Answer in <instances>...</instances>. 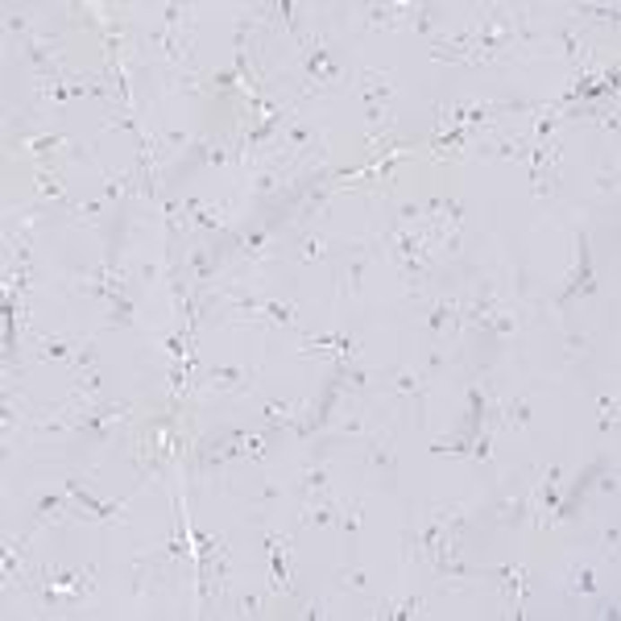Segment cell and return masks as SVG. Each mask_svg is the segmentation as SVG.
I'll list each match as a JSON object with an SVG mask.
<instances>
[{
    "label": "cell",
    "mask_w": 621,
    "mask_h": 621,
    "mask_svg": "<svg viewBox=\"0 0 621 621\" xmlns=\"http://www.w3.org/2000/svg\"><path fill=\"white\" fill-rule=\"evenodd\" d=\"M299 54H302V75H307V83H302V96L307 100H315V96H323V92H332V87L344 83V58L336 54V46L328 42L323 33L302 30Z\"/></svg>",
    "instance_id": "cell-1"
},
{
    "label": "cell",
    "mask_w": 621,
    "mask_h": 621,
    "mask_svg": "<svg viewBox=\"0 0 621 621\" xmlns=\"http://www.w3.org/2000/svg\"><path fill=\"white\" fill-rule=\"evenodd\" d=\"M38 576V592H42L46 605H79V600L92 597V584H96V568H54V564H38L33 568Z\"/></svg>",
    "instance_id": "cell-2"
},
{
    "label": "cell",
    "mask_w": 621,
    "mask_h": 621,
    "mask_svg": "<svg viewBox=\"0 0 621 621\" xmlns=\"http://www.w3.org/2000/svg\"><path fill=\"white\" fill-rule=\"evenodd\" d=\"M592 290H597V278H592V249H589V232L580 228L576 232V266H572L564 290L555 294V307H568L572 299H584Z\"/></svg>",
    "instance_id": "cell-3"
},
{
    "label": "cell",
    "mask_w": 621,
    "mask_h": 621,
    "mask_svg": "<svg viewBox=\"0 0 621 621\" xmlns=\"http://www.w3.org/2000/svg\"><path fill=\"white\" fill-rule=\"evenodd\" d=\"M63 489L71 493V502H75V514H79V522H125V514H120V510H125V502H100L96 493L87 489V485H79V477H66L63 481Z\"/></svg>",
    "instance_id": "cell-4"
},
{
    "label": "cell",
    "mask_w": 621,
    "mask_h": 621,
    "mask_svg": "<svg viewBox=\"0 0 621 621\" xmlns=\"http://www.w3.org/2000/svg\"><path fill=\"white\" fill-rule=\"evenodd\" d=\"M361 96H364V120L373 129L389 125V71H361Z\"/></svg>",
    "instance_id": "cell-5"
},
{
    "label": "cell",
    "mask_w": 621,
    "mask_h": 621,
    "mask_svg": "<svg viewBox=\"0 0 621 621\" xmlns=\"http://www.w3.org/2000/svg\"><path fill=\"white\" fill-rule=\"evenodd\" d=\"M199 389H207V394H249L253 369H245V364H207L199 373Z\"/></svg>",
    "instance_id": "cell-6"
},
{
    "label": "cell",
    "mask_w": 621,
    "mask_h": 621,
    "mask_svg": "<svg viewBox=\"0 0 621 621\" xmlns=\"http://www.w3.org/2000/svg\"><path fill=\"white\" fill-rule=\"evenodd\" d=\"M261 547L269 555V589L278 597H290L294 592V580H290V543L278 535V530H261Z\"/></svg>",
    "instance_id": "cell-7"
},
{
    "label": "cell",
    "mask_w": 621,
    "mask_h": 621,
    "mask_svg": "<svg viewBox=\"0 0 621 621\" xmlns=\"http://www.w3.org/2000/svg\"><path fill=\"white\" fill-rule=\"evenodd\" d=\"M236 253L245 266H266V261L278 258V241H274V228L269 224H249L245 232L236 236Z\"/></svg>",
    "instance_id": "cell-8"
},
{
    "label": "cell",
    "mask_w": 621,
    "mask_h": 621,
    "mask_svg": "<svg viewBox=\"0 0 621 621\" xmlns=\"http://www.w3.org/2000/svg\"><path fill=\"white\" fill-rule=\"evenodd\" d=\"M526 150H530V141L522 133H485V137H477V158L485 162H526Z\"/></svg>",
    "instance_id": "cell-9"
},
{
    "label": "cell",
    "mask_w": 621,
    "mask_h": 621,
    "mask_svg": "<svg viewBox=\"0 0 621 621\" xmlns=\"http://www.w3.org/2000/svg\"><path fill=\"white\" fill-rule=\"evenodd\" d=\"M290 166H294V162H286V158H266L261 166H253L249 191L258 195V199H274L278 191H286V182H290Z\"/></svg>",
    "instance_id": "cell-10"
},
{
    "label": "cell",
    "mask_w": 621,
    "mask_h": 621,
    "mask_svg": "<svg viewBox=\"0 0 621 621\" xmlns=\"http://www.w3.org/2000/svg\"><path fill=\"white\" fill-rule=\"evenodd\" d=\"M129 410H133L129 402H104V407H87L83 410V431H79V435H92V440L104 443L108 435H112V427L129 418Z\"/></svg>",
    "instance_id": "cell-11"
},
{
    "label": "cell",
    "mask_w": 621,
    "mask_h": 621,
    "mask_svg": "<svg viewBox=\"0 0 621 621\" xmlns=\"http://www.w3.org/2000/svg\"><path fill=\"white\" fill-rule=\"evenodd\" d=\"M66 145L63 133H13L9 137V150L13 153H30V158H38L42 166H50V158Z\"/></svg>",
    "instance_id": "cell-12"
},
{
    "label": "cell",
    "mask_w": 621,
    "mask_h": 621,
    "mask_svg": "<svg viewBox=\"0 0 621 621\" xmlns=\"http://www.w3.org/2000/svg\"><path fill=\"white\" fill-rule=\"evenodd\" d=\"M481 576H497L505 600H510V613L522 617V589H526V568L522 564H510V568H481Z\"/></svg>",
    "instance_id": "cell-13"
},
{
    "label": "cell",
    "mask_w": 621,
    "mask_h": 621,
    "mask_svg": "<svg viewBox=\"0 0 621 621\" xmlns=\"http://www.w3.org/2000/svg\"><path fill=\"white\" fill-rule=\"evenodd\" d=\"M410 22V4H364L361 30H398Z\"/></svg>",
    "instance_id": "cell-14"
},
{
    "label": "cell",
    "mask_w": 621,
    "mask_h": 621,
    "mask_svg": "<svg viewBox=\"0 0 621 621\" xmlns=\"http://www.w3.org/2000/svg\"><path fill=\"white\" fill-rule=\"evenodd\" d=\"M187 204V215H191V224L199 228V232H220V228L228 224V207L232 204H204V199H182Z\"/></svg>",
    "instance_id": "cell-15"
},
{
    "label": "cell",
    "mask_w": 621,
    "mask_h": 621,
    "mask_svg": "<svg viewBox=\"0 0 621 621\" xmlns=\"http://www.w3.org/2000/svg\"><path fill=\"white\" fill-rule=\"evenodd\" d=\"M0 572H4V580L9 584H30L33 568H30V559H25V543L22 538H4V555H0Z\"/></svg>",
    "instance_id": "cell-16"
},
{
    "label": "cell",
    "mask_w": 621,
    "mask_h": 621,
    "mask_svg": "<svg viewBox=\"0 0 621 621\" xmlns=\"http://www.w3.org/2000/svg\"><path fill=\"white\" fill-rule=\"evenodd\" d=\"M33 191L42 195L46 204H63L66 212H71V195H66V182H63V174L54 171V166H38V174H33Z\"/></svg>",
    "instance_id": "cell-17"
},
{
    "label": "cell",
    "mask_w": 621,
    "mask_h": 621,
    "mask_svg": "<svg viewBox=\"0 0 621 621\" xmlns=\"http://www.w3.org/2000/svg\"><path fill=\"white\" fill-rule=\"evenodd\" d=\"M302 526H315V530H328V526L340 522V502L332 493L328 497H315V502H302V514H299Z\"/></svg>",
    "instance_id": "cell-18"
},
{
    "label": "cell",
    "mask_w": 621,
    "mask_h": 621,
    "mask_svg": "<svg viewBox=\"0 0 621 621\" xmlns=\"http://www.w3.org/2000/svg\"><path fill=\"white\" fill-rule=\"evenodd\" d=\"M564 592H568V597H600L597 568H592L589 559H580V564H572L568 568V576H564Z\"/></svg>",
    "instance_id": "cell-19"
},
{
    "label": "cell",
    "mask_w": 621,
    "mask_h": 621,
    "mask_svg": "<svg viewBox=\"0 0 621 621\" xmlns=\"http://www.w3.org/2000/svg\"><path fill=\"white\" fill-rule=\"evenodd\" d=\"M530 514H535V497H530V485L497 502V522H502V526H518V522H526Z\"/></svg>",
    "instance_id": "cell-20"
},
{
    "label": "cell",
    "mask_w": 621,
    "mask_h": 621,
    "mask_svg": "<svg viewBox=\"0 0 621 621\" xmlns=\"http://www.w3.org/2000/svg\"><path fill=\"white\" fill-rule=\"evenodd\" d=\"M71 510V493H42L38 502H33V526H58Z\"/></svg>",
    "instance_id": "cell-21"
},
{
    "label": "cell",
    "mask_w": 621,
    "mask_h": 621,
    "mask_svg": "<svg viewBox=\"0 0 621 621\" xmlns=\"http://www.w3.org/2000/svg\"><path fill=\"white\" fill-rule=\"evenodd\" d=\"M307 410V402H282V398H266L261 402V423L266 431H278V427H294V418Z\"/></svg>",
    "instance_id": "cell-22"
},
{
    "label": "cell",
    "mask_w": 621,
    "mask_h": 621,
    "mask_svg": "<svg viewBox=\"0 0 621 621\" xmlns=\"http://www.w3.org/2000/svg\"><path fill=\"white\" fill-rule=\"evenodd\" d=\"M456 315H460V299H448V294L431 299V307H427V336H431V344H440L443 328L456 323Z\"/></svg>",
    "instance_id": "cell-23"
},
{
    "label": "cell",
    "mask_w": 621,
    "mask_h": 621,
    "mask_svg": "<svg viewBox=\"0 0 621 621\" xmlns=\"http://www.w3.org/2000/svg\"><path fill=\"white\" fill-rule=\"evenodd\" d=\"M83 344L87 340H79V336H42L38 340V361H75Z\"/></svg>",
    "instance_id": "cell-24"
},
{
    "label": "cell",
    "mask_w": 621,
    "mask_h": 621,
    "mask_svg": "<svg viewBox=\"0 0 621 621\" xmlns=\"http://www.w3.org/2000/svg\"><path fill=\"white\" fill-rule=\"evenodd\" d=\"M302 353H332V356H348V361H353L356 340H353V336H344V332L310 336V340H302Z\"/></svg>",
    "instance_id": "cell-25"
},
{
    "label": "cell",
    "mask_w": 621,
    "mask_h": 621,
    "mask_svg": "<svg viewBox=\"0 0 621 621\" xmlns=\"http://www.w3.org/2000/svg\"><path fill=\"white\" fill-rule=\"evenodd\" d=\"M187 278L195 282V286H207V282L215 278V258L207 253V245H191V253H187Z\"/></svg>",
    "instance_id": "cell-26"
},
{
    "label": "cell",
    "mask_w": 621,
    "mask_h": 621,
    "mask_svg": "<svg viewBox=\"0 0 621 621\" xmlns=\"http://www.w3.org/2000/svg\"><path fill=\"white\" fill-rule=\"evenodd\" d=\"M389 386H394V394H398V398H415L418 418H423V407H427V394H423V377H418L415 369H398V373L389 377Z\"/></svg>",
    "instance_id": "cell-27"
},
{
    "label": "cell",
    "mask_w": 621,
    "mask_h": 621,
    "mask_svg": "<svg viewBox=\"0 0 621 621\" xmlns=\"http://www.w3.org/2000/svg\"><path fill=\"white\" fill-rule=\"evenodd\" d=\"M410 30L415 33H423V38H427V42H435V38H440V13L431 9V4H410Z\"/></svg>",
    "instance_id": "cell-28"
},
{
    "label": "cell",
    "mask_w": 621,
    "mask_h": 621,
    "mask_svg": "<svg viewBox=\"0 0 621 621\" xmlns=\"http://www.w3.org/2000/svg\"><path fill=\"white\" fill-rule=\"evenodd\" d=\"M108 332H125V328H133V294L125 290V294H117V299L108 302V319H104Z\"/></svg>",
    "instance_id": "cell-29"
},
{
    "label": "cell",
    "mask_w": 621,
    "mask_h": 621,
    "mask_svg": "<svg viewBox=\"0 0 621 621\" xmlns=\"http://www.w3.org/2000/svg\"><path fill=\"white\" fill-rule=\"evenodd\" d=\"M187 204H179V199H162V228H166V241H179L182 228H187Z\"/></svg>",
    "instance_id": "cell-30"
},
{
    "label": "cell",
    "mask_w": 621,
    "mask_h": 621,
    "mask_svg": "<svg viewBox=\"0 0 621 621\" xmlns=\"http://www.w3.org/2000/svg\"><path fill=\"white\" fill-rule=\"evenodd\" d=\"M423 613V597H394V600H381L373 609V617H418Z\"/></svg>",
    "instance_id": "cell-31"
},
{
    "label": "cell",
    "mask_w": 621,
    "mask_h": 621,
    "mask_svg": "<svg viewBox=\"0 0 621 621\" xmlns=\"http://www.w3.org/2000/svg\"><path fill=\"white\" fill-rule=\"evenodd\" d=\"M336 431H340V435H356V440H369V435H377V427L369 423V415H364V410H344V415L336 418Z\"/></svg>",
    "instance_id": "cell-32"
},
{
    "label": "cell",
    "mask_w": 621,
    "mask_h": 621,
    "mask_svg": "<svg viewBox=\"0 0 621 621\" xmlns=\"http://www.w3.org/2000/svg\"><path fill=\"white\" fill-rule=\"evenodd\" d=\"M302 502H315V497H328V468H323V464H307V468H302Z\"/></svg>",
    "instance_id": "cell-33"
},
{
    "label": "cell",
    "mask_w": 621,
    "mask_h": 621,
    "mask_svg": "<svg viewBox=\"0 0 621 621\" xmlns=\"http://www.w3.org/2000/svg\"><path fill=\"white\" fill-rule=\"evenodd\" d=\"M361 514H364V505H361V497H348V502H340V530H344V538L348 543H356L361 538Z\"/></svg>",
    "instance_id": "cell-34"
},
{
    "label": "cell",
    "mask_w": 621,
    "mask_h": 621,
    "mask_svg": "<svg viewBox=\"0 0 621 621\" xmlns=\"http://www.w3.org/2000/svg\"><path fill=\"white\" fill-rule=\"evenodd\" d=\"M364 451H369V464L381 472H394V448H389V440L377 431V435H369L364 440Z\"/></svg>",
    "instance_id": "cell-35"
},
{
    "label": "cell",
    "mask_w": 621,
    "mask_h": 621,
    "mask_svg": "<svg viewBox=\"0 0 621 621\" xmlns=\"http://www.w3.org/2000/svg\"><path fill=\"white\" fill-rule=\"evenodd\" d=\"M514 328H518V315H514L510 302H502V307L489 315V323H485V332L489 336H514Z\"/></svg>",
    "instance_id": "cell-36"
},
{
    "label": "cell",
    "mask_w": 621,
    "mask_h": 621,
    "mask_svg": "<svg viewBox=\"0 0 621 621\" xmlns=\"http://www.w3.org/2000/svg\"><path fill=\"white\" fill-rule=\"evenodd\" d=\"M294 253H299V261H319L323 253H328V236L323 232H302Z\"/></svg>",
    "instance_id": "cell-37"
},
{
    "label": "cell",
    "mask_w": 621,
    "mask_h": 621,
    "mask_svg": "<svg viewBox=\"0 0 621 621\" xmlns=\"http://www.w3.org/2000/svg\"><path fill=\"white\" fill-rule=\"evenodd\" d=\"M364 269H369V253H356V258L348 261V278L340 282V286H344V294H356V290H361Z\"/></svg>",
    "instance_id": "cell-38"
},
{
    "label": "cell",
    "mask_w": 621,
    "mask_h": 621,
    "mask_svg": "<svg viewBox=\"0 0 621 621\" xmlns=\"http://www.w3.org/2000/svg\"><path fill=\"white\" fill-rule=\"evenodd\" d=\"M576 13L600 25H617V4H576Z\"/></svg>",
    "instance_id": "cell-39"
},
{
    "label": "cell",
    "mask_w": 621,
    "mask_h": 621,
    "mask_svg": "<svg viewBox=\"0 0 621 621\" xmlns=\"http://www.w3.org/2000/svg\"><path fill=\"white\" fill-rule=\"evenodd\" d=\"M104 204L100 199H87V204H71V220H83V224H100Z\"/></svg>",
    "instance_id": "cell-40"
},
{
    "label": "cell",
    "mask_w": 621,
    "mask_h": 621,
    "mask_svg": "<svg viewBox=\"0 0 621 621\" xmlns=\"http://www.w3.org/2000/svg\"><path fill=\"white\" fill-rule=\"evenodd\" d=\"M336 584L348 589V592H364V589H369V580H364L361 568H340V572H336Z\"/></svg>",
    "instance_id": "cell-41"
},
{
    "label": "cell",
    "mask_w": 621,
    "mask_h": 621,
    "mask_svg": "<svg viewBox=\"0 0 621 621\" xmlns=\"http://www.w3.org/2000/svg\"><path fill=\"white\" fill-rule=\"evenodd\" d=\"M600 431H613L617 427V398H609V394H600Z\"/></svg>",
    "instance_id": "cell-42"
},
{
    "label": "cell",
    "mask_w": 621,
    "mask_h": 621,
    "mask_svg": "<svg viewBox=\"0 0 621 621\" xmlns=\"http://www.w3.org/2000/svg\"><path fill=\"white\" fill-rule=\"evenodd\" d=\"M592 187H597V195H613L617 191V171H613V166H600V171L592 174Z\"/></svg>",
    "instance_id": "cell-43"
},
{
    "label": "cell",
    "mask_w": 621,
    "mask_h": 621,
    "mask_svg": "<svg viewBox=\"0 0 621 621\" xmlns=\"http://www.w3.org/2000/svg\"><path fill=\"white\" fill-rule=\"evenodd\" d=\"M4 30H9V33H17L22 42H25V38H33V33H30V22H25V13H17V9H9V13H4Z\"/></svg>",
    "instance_id": "cell-44"
},
{
    "label": "cell",
    "mask_w": 621,
    "mask_h": 621,
    "mask_svg": "<svg viewBox=\"0 0 621 621\" xmlns=\"http://www.w3.org/2000/svg\"><path fill=\"white\" fill-rule=\"evenodd\" d=\"M236 613H241V617H258V613H261V597H258V592H241V597H236Z\"/></svg>",
    "instance_id": "cell-45"
},
{
    "label": "cell",
    "mask_w": 621,
    "mask_h": 621,
    "mask_svg": "<svg viewBox=\"0 0 621 621\" xmlns=\"http://www.w3.org/2000/svg\"><path fill=\"white\" fill-rule=\"evenodd\" d=\"M600 543H605V551H609V559L617 555V526H605V535H600Z\"/></svg>",
    "instance_id": "cell-46"
},
{
    "label": "cell",
    "mask_w": 621,
    "mask_h": 621,
    "mask_svg": "<svg viewBox=\"0 0 621 621\" xmlns=\"http://www.w3.org/2000/svg\"><path fill=\"white\" fill-rule=\"evenodd\" d=\"M592 617H617V600H597V609H592Z\"/></svg>",
    "instance_id": "cell-47"
},
{
    "label": "cell",
    "mask_w": 621,
    "mask_h": 621,
    "mask_svg": "<svg viewBox=\"0 0 621 621\" xmlns=\"http://www.w3.org/2000/svg\"><path fill=\"white\" fill-rule=\"evenodd\" d=\"M328 613V600H310V605H302V617H323Z\"/></svg>",
    "instance_id": "cell-48"
},
{
    "label": "cell",
    "mask_w": 621,
    "mask_h": 621,
    "mask_svg": "<svg viewBox=\"0 0 621 621\" xmlns=\"http://www.w3.org/2000/svg\"><path fill=\"white\" fill-rule=\"evenodd\" d=\"M278 485H274V481H266V485H261V502H274V497H278Z\"/></svg>",
    "instance_id": "cell-49"
}]
</instances>
